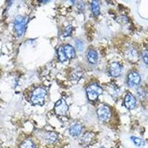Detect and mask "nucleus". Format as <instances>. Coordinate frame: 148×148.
<instances>
[{
  "mask_svg": "<svg viewBox=\"0 0 148 148\" xmlns=\"http://www.w3.org/2000/svg\"><path fill=\"white\" fill-rule=\"evenodd\" d=\"M131 140L133 141L134 145L137 147H143L145 145V141L143 139H141V138H138L136 136H131Z\"/></svg>",
  "mask_w": 148,
  "mask_h": 148,
  "instance_id": "18",
  "label": "nucleus"
},
{
  "mask_svg": "<svg viewBox=\"0 0 148 148\" xmlns=\"http://www.w3.org/2000/svg\"><path fill=\"white\" fill-rule=\"evenodd\" d=\"M141 82V76L136 71H132L129 73L127 76V84L129 87H136Z\"/></svg>",
  "mask_w": 148,
  "mask_h": 148,
  "instance_id": "6",
  "label": "nucleus"
},
{
  "mask_svg": "<svg viewBox=\"0 0 148 148\" xmlns=\"http://www.w3.org/2000/svg\"><path fill=\"white\" fill-rule=\"evenodd\" d=\"M46 96L47 90L45 88L39 87L36 88L31 93L30 101L35 105H43L45 104Z\"/></svg>",
  "mask_w": 148,
  "mask_h": 148,
  "instance_id": "1",
  "label": "nucleus"
},
{
  "mask_svg": "<svg viewBox=\"0 0 148 148\" xmlns=\"http://www.w3.org/2000/svg\"><path fill=\"white\" fill-rule=\"evenodd\" d=\"M63 48H64V53L67 56V59H71L75 57L76 52H75V49L73 46H71V45H66L63 46Z\"/></svg>",
  "mask_w": 148,
  "mask_h": 148,
  "instance_id": "13",
  "label": "nucleus"
},
{
  "mask_svg": "<svg viewBox=\"0 0 148 148\" xmlns=\"http://www.w3.org/2000/svg\"><path fill=\"white\" fill-rule=\"evenodd\" d=\"M57 55L58 58H59V60L61 62H64L65 61L67 60V56H66L65 53H64L63 46H61V47H59L57 51Z\"/></svg>",
  "mask_w": 148,
  "mask_h": 148,
  "instance_id": "17",
  "label": "nucleus"
},
{
  "mask_svg": "<svg viewBox=\"0 0 148 148\" xmlns=\"http://www.w3.org/2000/svg\"><path fill=\"white\" fill-rule=\"evenodd\" d=\"M101 148H104V147H101Z\"/></svg>",
  "mask_w": 148,
  "mask_h": 148,
  "instance_id": "24",
  "label": "nucleus"
},
{
  "mask_svg": "<svg viewBox=\"0 0 148 148\" xmlns=\"http://www.w3.org/2000/svg\"><path fill=\"white\" fill-rule=\"evenodd\" d=\"M68 109H69V107L66 103L65 100L63 99H61L59 101H56L55 106H54V110H55L56 114L59 115V116L66 115Z\"/></svg>",
  "mask_w": 148,
  "mask_h": 148,
  "instance_id": "4",
  "label": "nucleus"
},
{
  "mask_svg": "<svg viewBox=\"0 0 148 148\" xmlns=\"http://www.w3.org/2000/svg\"><path fill=\"white\" fill-rule=\"evenodd\" d=\"M92 137H93V136H92V134L91 133H89V132L85 133L84 135H83L82 137L81 142L84 145H89V144L91 142V141H92Z\"/></svg>",
  "mask_w": 148,
  "mask_h": 148,
  "instance_id": "15",
  "label": "nucleus"
},
{
  "mask_svg": "<svg viewBox=\"0 0 148 148\" xmlns=\"http://www.w3.org/2000/svg\"><path fill=\"white\" fill-rule=\"evenodd\" d=\"M91 10L95 16H99L100 14V5L98 1H92L91 2Z\"/></svg>",
  "mask_w": 148,
  "mask_h": 148,
  "instance_id": "16",
  "label": "nucleus"
},
{
  "mask_svg": "<svg viewBox=\"0 0 148 148\" xmlns=\"http://www.w3.org/2000/svg\"><path fill=\"white\" fill-rule=\"evenodd\" d=\"M75 45H76V49H77L79 51H82L83 49H84V45H83V42H81L80 40H76L75 42Z\"/></svg>",
  "mask_w": 148,
  "mask_h": 148,
  "instance_id": "20",
  "label": "nucleus"
},
{
  "mask_svg": "<svg viewBox=\"0 0 148 148\" xmlns=\"http://www.w3.org/2000/svg\"><path fill=\"white\" fill-rule=\"evenodd\" d=\"M87 58H88V62L92 64H96L98 62V60H99L97 52L95 50H92V49H90L88 51V54H87Z\"/></svg>",
  "mask_w": 148,
  "mask_h": 148,
  "instance_id": "12",
  "label": "nucleus"
},
{
  "mask_svg": "<svg viewBox=\"0 0 148 148\" xmlns=\"http://www.w3.org/2000/svg\"><path fill=\"white\" fill-rule=\"evenodd\" d=\"M84 8V5L83 2H79L77 5V8L79 9V10H83Z\"/></svg>",
  "mask_w": 148,
  "mask_h": 148,
  "instance_id": "23",
  "label": "nucleus"
},
{
  "mask_svg": "<svg viewBox=\"0 0 148 148\" xmlns=\"http://www.w3.org/2000/svg\"><path fill=\"white\" fill-rule=\"evenodd\" d=\"M97 116L101 121H108L111 117V110L107 105H101L97 109Z\"/></svg>",
  "mask_w": 148,
  "mask_h": 148,
  "instance_id": "5",
  "label": "nucleus"
},
{
  "mask_svg": "<svg viewBox=\"0 0 148 148\" xmlns=\"http://www.w3.org/2000/svg\"><path fill=\"white\" fill-rule=\"evenodd\" d=\"M71 75H72L73 79H76V80H79L82 76V73L79 70H74V71L71 73Z\"/></svg>",
  "mask_w": 148,
  "mask_h": 148,
  "instance_id": "19",
  "label": "nucleus"
},
{
  "mask_svg": "<svg viewBox=\"0 0 148 148\" xmlns=\"http://www.w3.org/2000/svg\"><path fill=\"white\" fill-rule=\"evenodd\" d=\"M28 22V18L22 16H18L14 20V26L15 33L18 37H21L25 34L26 30V25Z\"/></svg>",
  "mask_w": 148,
  "mask_h": 148,
  "instance_id": "2",
  "label": "nucleus"
},
{
  "mask_svg": "<svg viewBox=\"0 0 148 148\" xmlns=\"http://www.w3.org/2000/svg\"><path fill=\"white\" fill-rule=\"evenodd\" d=\"M42 138L46 143L53 144L57 141L58 135L54 132H47V133H44Z\"/></svg>",
  "mask_w": 148,
  "mask_h": 148,
  "instance_id": "10",
  "label": "nucleus"
},
{
  "mask_svg": "<svg viewBox=\"0 0 148 148\" xmlns=\"http://www.w3.org/2000/svg\"><path fill=\"white\" fill-rule=\"evenodd\" d=\"M72 30H73L72 26L68 25L67 27H66L65 30H64V34H63V36H64V37L70 36L71 34V32H72Z\"/></svg>",
  "mask_w": 148,
  "mask_h": 148,
  "instance_id": "21",
  "label": "nucleus"
},
{
  "mask_svg": "<svg viewBox=\"0 0 148 148\" xmlns=\"http://www.w3.org/2000/svg\"><path fill=\"white\" fill-rule=\"evenodd\" d=\"M125 56L128 60L132 62H136L139 59L138 51L133 47H129L127 49L126 52H125Z\"/></svg>",
  "mask_w": 148,
  "mask_h": 148,
  "instance_id": "8",
  "label": "nucleus"
},
{
  "mask_svg": "<svg viewBox=\"0 0 148 148\" xmlns=\"http://www.w3.org/2000/svg\"><path fill=\"white\" fill-rule=\"evenodd\" d=\"M70 134L73 137H77L79 135L81 134L82 132V127L79 123H76L73 125L72 126L70 127Z\"/></svg>",
  "mask_w": 148,
  "mask_h": 148,
  "instance_id": "11",
  "label": "nucleus"
},
{
  "mask_svg": "<svg viewBox=\"0 0 148 148\" xmlns=\"http://www.w3.org/2000/svg\"><path fill=\"white\" fill-rule=\"evenodd\" d=\"M19 148H36V145L30 138H26L22 141V143L19 145Z\"/></svg>",
  "mask_w": 148,
  "mask_h": 148,
  "instance_id": "14",
  "label": "nucleus"
},
{
  "mask_svg": "<svg viewBox=\"0 0 148 148\" xmlns=\"http://www.w3.org/2000/svg\"><path fill=\"white\" fill-rule=\"evenodd\" d=\"M124 104L125 108L128 110H133L136 106V99L133 94L128 92L125 96V100H124Z\"/></svg>",
  "mask_w": 148,
  "mask_h": 148,
  "instance_id": "7",
  "label": "nucleus"
},
{
  "mask_svg": "<svg viewBox=\"0 0 148 148\" xmlns=\"http://www.w3.org/2000/svg\"><path fill=\"white\" fill-rule=\"evenodd\" d=\"M122 66L119 62H112L109 67L110 75L113 77H119L121 75Z\"/></svg>",
  "mask_w": 148,
  "mask_h": 148,
  "instance_id": "9",
  "label": "nucleus"
},
{
  "mask_svg": "<svg viewBox=\"0 0 148 148\" xmlns=\"http://www.w3.org/2000/svg\"><path fill=\"white\" fill-rule=\"evenodd\" d=\"M142 58L146 64H148V51H144L143 54H142Z\"/></svg>",
  "mask_w": 148,
  "mask_h": 148,
  "instance_id": "22",
  "label": "nucleus"
},
{
  "mask_svg": "<svg viewBox=\"0 0 148 148\" xmlns=\"http://www.w3.org/2000/svg\"><path fill=\"white\" fill-rule=\"evenodd\" d=\"M102 88L96 83H92L90 84L86 89V93H87L88 99L92 101L97 99V98L102 93Z\"/></svg>",
  "mask_w": 148,
  "mask_h": 148,
  "instance_id": "3",
  "label": "nucleus"
}]
</instances>
